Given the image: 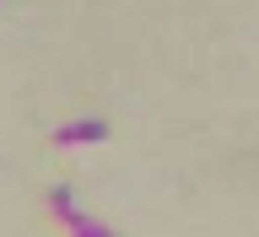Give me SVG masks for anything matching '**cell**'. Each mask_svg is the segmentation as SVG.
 I'll return each mask as SVG.
<instances>
[{"instance_id": "cell-1", "label": "cell", "mask_w": 259, "mask_h": 237, "mask_svg": "<svg viewBox=\"0 0 259 237\" xmlns=\"http://www.w3.org/2000/svg\"><path fill=\"white\" fill-rule=\"evenodd\" d=\"M49 210H54V216H60V221L70 226L76 237H108V226H103V221H92V216L76 205V194L65 189V183H54V189H49Z\"/></svg>"}, {"instance_id": "cell-2", "label": "cell", "mask_w": 259, "mask_h": 237, "mask_svg": "<svg viewBox=\"0 0 259 237\" xmlns=\"http://www.w3.org/2000/svg\"><path fill=\"white\" fill-rule=\"evenodd\" d=\"M103 135H108L103 119H70V124L54 129V140H60V146H87V140H103Z\"/></svg>"}]
</instances>
